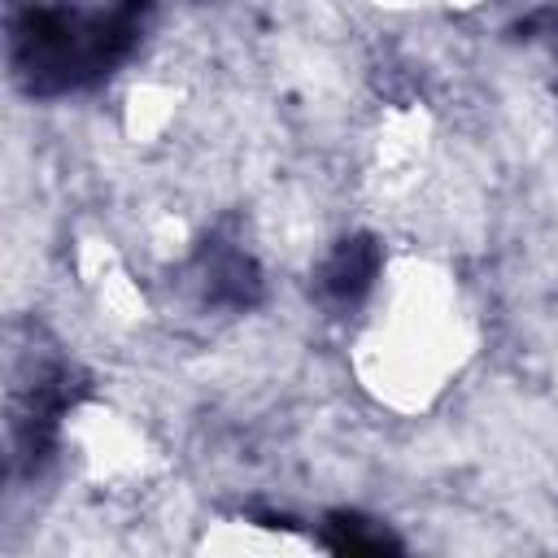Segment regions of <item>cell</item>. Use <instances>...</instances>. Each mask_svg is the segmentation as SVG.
<instances>
[{
  "instance_id": "cell-1",
  "label": "cell",
  "mask_w": 558,
  "mask_h": 558,
  "mask_svg": "<svg viewBox=\"0 0 558 558\" xmlns=\"http://www.w3.org/2000/svg\"><path fill=\"white\" fill-rule=\"evenodd\" d=\"M148 0L83 9L70 0H31L9 13V65L31 96H65L105 78L140 39Z\"/></svg>"
},
{
  "instance_id": "cell-2",
  "label": "cell",
  "mask_w": 558,
  "mask_h": 558,
  "mask_svg": "<svg viewBox=\"0 0 558 558\" xmlns=\"http://www.w3.org/2000/svg\"><path fill=\"white\" fill-rule=\"evenodd\" d=\"M83 397V375L61 362V357H26L13 366L9 384V440H13V462L35 471L52 440L61 414Z\"/></svg>"
},
{
  "instance_id": "cell-3",
  "label": "cell",
  "mask_w": 558,
  "mask_h": 558,
  "mask_svg": "<svg viewBox=\"0 0 558 558\" xmlns=\"http://www.w3.org/2000/svg\"><path fill=\"white\" fill-rule=\"evenodd\" d=\"M375 275H379V244H375L371 235H344V240L318 262L314 283H318V296H323L327 305L349 310V305H357V301L371 292Z\"/></svg>"
},
{
  "instance_id": "cell-4",
  "label": "cell",
  "mask_w": 558,
  "mask_h": 558,
  "mask_svg": "<svg viewBox=\"0 0 558 558\" xmlns=\"http://www.w3.org/2000/svg\"><path fill=\"white\" fill-rule=\"evenodd\" d=\"M196 275H201V288L214 305H227V310H248L257 296H262V275L253 266V257L235 244H222V240H205V248L196 253Z\"/></svg>"
},
{
  "instance_id": "cell-5",
  "label": "cell",
  "mask_w": 558,
  "mask_h": 558,
  "mask_svg": "<svg viewBox=\"0 0 558 558\" xmlns=\"http://www.w3.org/2000/svg\"><path fill=\"white\" fill-rule=\"evenodd\" d=\"M327 549L336 554H384V549H401L388 527L362 519V514H331L327 519Z\"/></svg>"
}]
</instances>
